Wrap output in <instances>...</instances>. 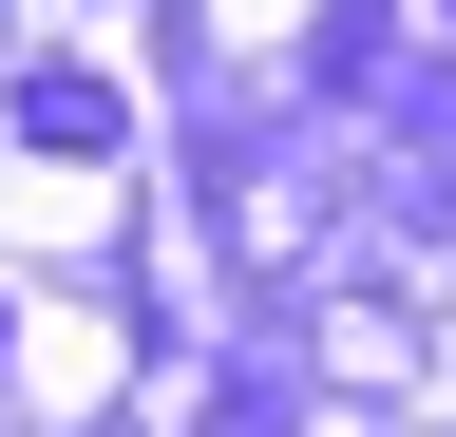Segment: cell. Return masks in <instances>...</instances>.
Segmentation results:
<instances>
[]
</instances>
